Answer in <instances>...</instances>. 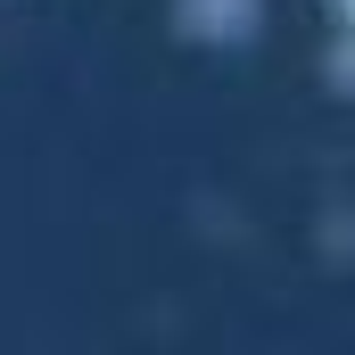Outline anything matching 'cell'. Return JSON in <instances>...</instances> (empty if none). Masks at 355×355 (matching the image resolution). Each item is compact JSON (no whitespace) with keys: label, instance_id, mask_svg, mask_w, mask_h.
Wrapping results in <instances>:
<instances>
[{"label":"cell","instance_id":"cell-1","mask_svg":"<svg viewBox=\"0 0 355 355\" xmlns=\"http://www.w3.org/2000/svg\"><path fill=\"white\" fill-rule=\"evenodd\" d=\"M322 8V25H331V67H339V83H355V0H314Z\"/></svg>","mask_w":355,"mask_h":355}]
</instances>
